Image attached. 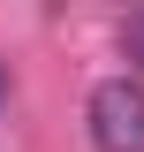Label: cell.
Returning <instances> with one entry per match:
<instances>
[{
	"label": "cell",
	"instance_id": "obj_1",
	"mask_svg": "<svg viewBox=\"0 0 144 152\" xmlns=\"http://www.w3.org/2000/svg\"><path fill=\"white\" fill-rule=\"evenodd\" d=\"M84 122H91V145L99 152H144V84L137 76H106L91 91Z\"/></svg>",
	"mask_w": 144,
	"mask_h": 152
},
{
	"label": "cell",
	"instance_id": "obj_2",
	"mask_svg": "<svg viewBox=\"0 0 144 152\" xmlns=\"http://www.w3.org/2000/svg\"><path fill=\"white\" fill-rule=\"evenodd\" d=\"M137 46H144V15H137Z\"/></svg>",
	"mask_w": 144,
	"mask_h": 152
}]
</instances>
